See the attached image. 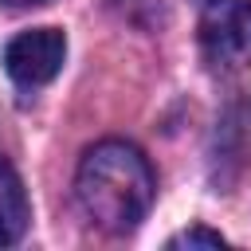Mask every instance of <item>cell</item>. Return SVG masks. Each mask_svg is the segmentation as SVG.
Returning <instances> with one entry per match:
<instances>
[{
  "label": "cell",
  "mask_w": 251,
  "mask_h": 251,
  "mask_svg": "<svg viewBox=\"0 0 251 251\" xmlns=\"http://www.w3.org/2000/svg\"><path fill=\"white\" fill-rule=\"evenodd\" d=\"M153 169L129 141H98L82 153L75 173V196L102 231H133L153 204Z\"/></svg>",
  "instance_id": "1"
},
{
  "label": "cell",
  "mask_w": 251,
  "mask_h": 251,
  "mask_svg": "<svg viewBox=\"0 0 251 251\" xmlns=\"http://www.w3.org/2000/svg\"><path fill=\"white\" fill-rule=\"evenodd\" d=\"M200 51L212 71L251 63V0H208L200 12Z\"/></svg>",
  "instance_id": "2"
},
{
  "label": "cell",
  "mask_w": 251,
  "mask_h": 251,
  "mask_svg": "<svg viewBox=\"0 0 251 251\" xmlns=\"http://www.w3.org/2000/svg\"><path fill=\"white\" fill-rule=\"evenodd\" d=\"M67 59V35L59 27H31L20 31L4 47V67L20 86H43L63 71Z\"/></svg>",
  "instance_id": "3"
},
{
  "label": "cell",
  "mask_w": 251,
  "mask_h": 251,
  "mask_svg": "<svg viewBox=\"0 0 251 251\" xmlns=\"http://www.w3.org/2000/svg\"><path fill=\"white\" fill-rule=\"evenodd\" d=\"M27 227V192L20 184V173L0 153V247L16 243Z\"/></svg>",
  "instance_id": "4"
},
{
  "label": "cell",
  "mask_w": 251,
  "mask_h": 251,
  "mask_svg": "<svg viewBox=\"0 0 251 251\" xmlns=\"http://www.w3.org/2000/svg\"><path fill=\"white\" fill-rule=\"evenodd\" d=\"M224 243H227V239H224L220 231L200 227V224H196V227H184L180 235H173V239H169V247H188V251H192V247H224Z\"/></svg>",
  "instance_id": "5"
},
{
  "label": "cell",
  "mask_w": 251,
  "mask_h": 251,
  "mask_svg": "<svg viewBox=\"0 0 251 251\" xmlns=\"http://www.w3.org/2000/svg\"><path fill=\"white\" fill-rule=\"evenodd\" d=\"M4 8H12V12H24V8H39V4H51V0H0Z\"/></svg>",
  "instance_id": "6"
}]
</instances>
